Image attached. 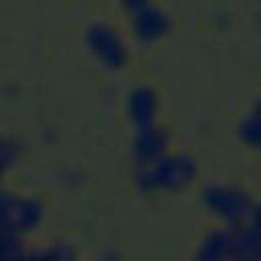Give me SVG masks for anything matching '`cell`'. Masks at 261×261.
<instances>
[{
	"mask_svg": "<svg viewBox=\"0 0 261 261\" xmlns=\"http://www.w3.org/2000/svg\"><path fill=\"white\" fill-rule=\"evenodd\" d=\"M16 155H18L16 145H14L10 139L0 137V179H2V177L6 175V171L14 165Z\"/></svg>",
	"mask_w": 261,
	"mask_h": 261,
	"instance_id": "obj_11",
	"label": "cell"
},
{
	"mask_svg": "<svg viewBox=\"0 0 261 261\" xmlns=\"http://www.w3.org/2000/svg\"><path fill=\"white\" fill-rule=\"evenodd\" d=\"M118 4H120V8H122L124 12L133 14V12H137V10L145 8V6L153 4V2H151V0H118Z\"/></svg>",
	"mask_w": 261,
	"mask_h": 261,
	"instance_id": "obj_12",
	"label": "cell"
},
{
	"mask_svg": "<svg viewBox=\"0 0 261 261\" xmlns=\"http://www.w3.org/2000/svg\"><path fill=\"white\" fill-rule=\"evenodd\" d=\"M22 261H75V251L65 243H51L35 251H27Z\"/></svg>",
	"mask_w": 261,
	"mask_h": 261,
	"instance_id": "obj_10",
	"label": "cell"
},
{
	"mask_svg": "<svg viewBox=\"0 0 261 261\" xmlns=\"http://www.w3.org/2000/svg\"><path fill=\"white\" fill-rule=\"evenodd\" d=\"M198 177V163L188 153H167L151 165L135 169V184L141 192H181Z\"/></svg>",
	"mask_w": 261,
	"mask_h": 261,
	"instance_id": "obj_1",
	"label": "cell"
},
{
	"mask_svg": "<svg viewBox=\"0 0 261 261\" xmlns=\"http://www.w3.org/2000/svg\"><path fill=\"white\" fill-rule=\"evenodd\" d=\"M100 261H122V259H120L114 251H108V253H104V255H102V259H100Z\"/></svg>",
	"mask_w": 261,
	"mask_h": 261,
	"instance_id": "obj_14",
	"label": "cell"
},
{
	"mask_svg": "<svg viewBox=\"0 0 261 261\" xmlns=\"http://www.w3.org/2000/svg\"><path fill=\"white\" fill-rule=\"evenodd\" d=\"M237 135L243 145L251 149H261V100L253 104V108L243 116L237 126Z\"/></svg>",
	"mask_w": 261,
	"mask_h": 261,
	"instance_id": "obj_9",
	"label": "cell"
},
{
	"mask_svg": "<svg viewBox=\"0 0 261 261\" xmlns=\"http://www.w3.org/2000/svg\"><path fill=\"white\" fill-rule=\"evenodd\" d=\"M247 224H249V226H251L255 232H259V234H261V204L253 206V212L249 214Z\"/></svg>",
	"mask_w": 261,
	"mask_h": 261,
	"instance_id": "obj_13",
	"label": "cell"
},
{
	"mask_svg": "<svg viewBox=\"0 0 261 261\" xmlns=\"http://www.w3.org/2000/svg\"><path fill=\"white\" fill-rule=\"evenodd\" d=\"M45 220V204L35 196H16L14 202V228L20 237L37 230Z\"/></svg>",
	"mask_w": 261,
	"mask_h": 261,
	"instance_id": "obj_7",
	"label": "cell"
},
{
	"mask_svg": "<svg viewBox=\"0 0 261 261\" xmlns=\"http://www.w3.org/2000/svg\"><path fill=\"white\" fill-rule=\"evenodd\" d=\"M255 261H261V251H259V255L255 257Z\"/></svg>",
	"mask_w": 261,
	"mask_h": 261,
	"instance_id": "obj_15",
	"label": "cell"
},
{
	"mask_svg": "<svg viewBox=\"0 0 261 261\" xmlns=\"http://www.w3.org/2000/svg\"><path fill=\"white\" fill-rule=\"evenodd\" d=\"M234 257L232 230H214L200 245L196 261H230Z\"/></svg>",
	"mask_w": 261,
	"mask_h": 261,
	"instance_id": "obj_8",
	"label": "cell"
},
{
	"mask_svg": "<svg viewBox=\"0 0 261 261\" xmlns=\"http://www.w3.org/2000/svg\"><path fill=\"white\" fill-rule=\"evenodd\" d=\"M124 112H126L128 122L135 126V130L157 124V116H159L157 92L151 86H135L126 94Z\"/></svg>",
	"mask_w": 261,
	"mask_h": 261,
	"instance_id": "obj_6",
	"label": "cell"
},
{
	"mask_svg": "<svg viewBox=\"0 0 261 261\" xmlns=\"http://www.w3.org/2000/svg\"><path fill=\"white\" fill-rule=\"evenodd\" d=\"M128 16H130V33L143 45H153L161 41L171 27L167 12L155 4H149Z\"/></svg>",
	"mask_w": 261,
	"mask_h": 261,
	"instance_id": "obj_5",
	"label": "cell"
},
{
	"mask_svg": "<svg viewBox=\"0 0 261 261\" xmlns=\"http://www.w3.org/2000/svg\"><path fill=\"white\" fill-rule=\"evenodd\" d=\"M86 45L92 53V57L110 71H118L128 63V47L124 37L120 35L118 29L112 24L98 22L90 27L86 35Z\"/></svg>",
	"mask_w": 261,
	"mask_h": 261,
	"instance_id": "obj_3",
	"label": "cell"
},
{
	"mask_svg": "<svg viewBox=\"0 0 261 261\" xmlns=\"http://www.w3.org/2000/svg\"><path fill=\"white\" fill-rule=\"evenodd\" d=\"M200 202L210 216L218 218L220 222L232 228L245 224L255 206L247 192H243L241 188L228 186V184L206 186L200 194Z\"/></svg>",
	"mask_w": 261,
	"mask_h": 261,
	"instance_id": "obj_2",
	"label": "cell"
},
{
	"mask_svg": "<svg viewBox=\"0 0 261 261\" xmlns=\"http://www.w3.org/2000/svg\"><path fill=\"white\" fill-rule=\"evenodd\" d=\"M169 145H171L169 133L161 128L159 124H153V126L135 130L130 153H133L137 167H143V165H151L157 159L165 157L169 153Z\"/></svg>",
	"mask_w": 261,
	"mask_h": 261,
	"instance_id": "obj_4",
	"label": "cell"
}]
</instances>
